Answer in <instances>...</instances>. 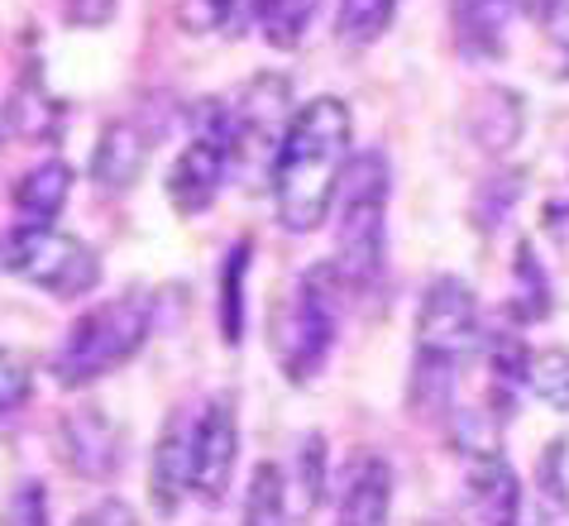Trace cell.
I'll use <instances>...</instances> for the list:
<instances>
[{
	"label": "cell",
	"instance_id": "6da1fadb",
	"mask_svg": "<svg viewBox=\"0 0 569 526\" xmlns=\"http://www.w3.org/2000/svg\"><path fill=\"white\" fill-rule=\"evenodd\" d=\"M355 116L340 96H311L297 110L273 158V211L288 235H311L336 206V191L350 163Z\"/></svg>",
	"mask_w": 569,
	"mask_h": 526
},
{
	"label": "cell",
	"instance_id": "7a4b0ae2",
	"mask_svg": "<svg viewBox=\"0 0 569 526\" xmlns=\"http://www.w3.org/2000/svg\"><path fill=\"white\" fill-rule=\"evenodd\" d=\"M149 326H153V311H149V301L134 292L110 297L101 307L82 311L53 355V378L62 388H87V383L106 378L110 369H120L124 359H134L139 349H144Z\"/></svg>",
	"mask_w": 569,
	"mask_h": 526
},
{
	"label": "cell",
	"instance_id": "3957f363",
	"mask_svg": "<svg viewBox=\"0 0 569 526\" xmlns=\"http://www.w3.org/2000/svg\"><path fill=\"white\" fill-rule=\"evenodd\" d=\"M340 230H336V274L350 287H369L383 268V206H388V158L359 149L340 178Z\"/></svg>",
	"mask_w": 569,
	"mask_h": 526
},
{
	"label": "cell",
	"instance_id": "277c9868",
	"mask_svg": "<svg viewBox=\"0 0 569 526\" xmlns=\"http://www.w3.org/2000/svg\"><path fill=\"white\" fill-rule=\"evenodd\" d=\"M0 268L53 297H87L101 278V259L91 245L53 226H14L0 239Z\"/></svg>",
	"mask_w": 569,
	"mask_h": 526
},
{
	"label": "cell",
	"instance_id": "5b68a950",
	"mask_svg": "<svg viewBox=\"0 0 569 526\" xmlns=\"http://www.w3.org/2000/svg\"><path fill=\"white\" fill-rule=\"evenodd\" d=\"M340 326V274L336 264H316L292 292V316L282 330V369L292 383H307L326 364Z\"/></svg>",
	"mask_w": 569,
	"mask_h": 526
},
{
	"label": "cell",
	"instance_id": "8992f818",
	"mask_svg": "<svg viewBox=\"0 0 569 526\" xmlns=\"http://www.w3.org/2000/svg\"><path fill=\"white\" fill-rule=\"evenodd\" d=\"M479 301H473L469 282L460 278H436L421 297L417 311V359L446 364L455 369L479 349Z\"/></svg>",
	"mask_w": 569,
	"mask_h": 526
},
{
	"label": "cell",
	"instance_id": "52a82bcc",
	"mask_svg": "<svg viewBox=\"0 0 569 526\" xmlns=\"http://www.w3.org/2000/svg\"><path fill=\"white\" fill-rule=\"evenodd\" d=\"M234 455H240V421H234V397L230 393H216L201 417L192 421V465L197 478L192 488L201 493L207 503H220L230 488V474H234Z\"/></svg>",
	"mask_w": 569,
	"mask_h": 526
},
{
	"label": "cell",
	"instance_id": "ba28073f",
	"mask_svg": "<svg viewBox=\"0 0 569 526\" xmlns=\"http://www.w3.org/2000/svg\"><path fill=\"white\" fill-rule=\"evenodd\" d=\"M58 445H62V459H68L72 474L101 484L120 469V430L110 426L97 407H77L58 421Z\"/></svg>",
	"mask_w": 569,
	"mask_h": 526
},
{
	"label": "cell",
	"instance_id": "9c48e42d",
	"mask_svg": "<svg viewBox=\"0 0 569 526\" xmlns=\"http://www.w3.org/2000/svg\"><path fill=\"white\" fill-rule=\"evenodd\" d=\"M192 426H187L182 411H172L158 430V445H153V465H149V498L158 513H178L182 498L192 493Z\"/></svg>",
	"mask_w": 569,
	"mask_h": 526
},
{
	"label": "cell",
	"instance_id": "30bf717a",
	"mask_svg": "<svg viewBox=\"0 0 569 526\" xmlns=\"http://www.w3.org/2000/svg\"><path fill=\"white\" fill-rule=\"evenodd\" d=\"M226 172H230V149H226V143L192 135V143L178 153V163H172V178H168L172 206H178L182 216L207 211V206L216 201L220 182H226Z\"/></svg>",
	"mask_w": 569,
	"mask_h": 526
},
{
	"label": "cell",
	"instance_id": "8fae6325",
	"mask_svg": "<svg viewBox=\"0 0 569 526\" xmlns=\"http://www.w3.org/2000/svg\"><path fill=\"white\" fill-rule=\"evenodd\" d=\"M149 149H153V139H149L144 125L110 120L97 139V149H91V178H97V187H106V191H130L149 163Z\"/></svg>",
	"mask_w": 569,
	"mask_h": 526
},
{
	"label": "cell",
	"instance_id": "7c38bea8",
	"mask_svg": "<svg viewBox=\"0 0 569 526\" xmlns=\"http://www.w3.org/2000/svg\"><path fill=\"white\" fill-rule=\"evenodd\" d=\"M392 513V465L383 455H359L345 474L336 526H388Z\"/></svg>",
	"mask_w": 569,
	"mask_h": 526
},
{
	"label": "cell",
	"instance_id": "4fadbf2b",
	"mask_svg": "<svg viewBox=\"0 0 569 526\" xmlns=\"http://www.w3.org/2000/svg\"><path fill=\"white\" fill-rule=\"evenodd\" d=\"M469 135L483 153H508L527 135V101L512 87H488L469 106Z\"/></svg>",
	"mask_w": 569,
	"mask_h": 526
},
{
	"label": "cell",
	"instance_id": "5bb4252c",
	"mask_svg": "<svg viewBox=\"0 0 569 526\" xmlns=\"http://www.w3.org/2000/svg\"><path fill=\"white\" fill-rule=\"evenodd\" d=\"M469 498L479 507L483 526H517L521 522V484L502 455L469 459Z\"/></svg>",
	"mask_w": 569,
	"mask_h": 526
},
{
	"label": "cell",
	"instance_id": "9a60e30c",
	"mask_svg": "<svg viewBox=\"0 0 569 526\" xmlns=\"http://www.w3.org/2000/svg\"><path fill=\"white\" fill-rule=\"evenodd\" d=\"M517 0H455V43L469 58H498Z\"/></svg>",
	"mask_w": 569,
	"mask_h": 526
},
{
	"label": "cell",
	"instance_id": "2e32d148",
	"mask_svg": "<svg viewBox=\"0 0 569 526\" xmlns=\"http://www.w3.org/2000/svg\"><path fill=\"white\" fill-rule=\"evenodd\" d=\"M68 191H72V168L62 163V158H49V163L29 168L20 178V187H14V211L24 216V226H53Z\"/></svg>",
	"mask_w": 569,
	"mask_h": 526
},
{
	"label": "cell",
	"instance_id": "e0dca14e",
	"mask_svg": "<svg viewBox=\"0 0 569 526\" xmlns=\"http://www.w3.org/2000/svg\"><path fill=\"white\" fill-rule=\"evenodd\" d=\"M240 526H288V478H282L273 459H263V465H254V474H249Z\"/></svg>",
	"mask_w": 569,
	"mask_h": 526
},
{
	"label": "cell",
	"instance_id": "ac0fdd59",
	"mask_svg": "<svg viewBox=\"0 0 569 526\" xmlns=\"http://www.w3.org/2000/svg\"><path fill=\"white\" fill-rule=\"evenodd\" d=\"M244 278H249V239H240L220 264V340H244Z\"/></svg>",
	"mask_w": 569,
	"mask_h": 526
},
{
	"label": "cell",
	"instance_id": "d6986e66",
	"mask_svg": "<svg viewBox=\"0 0 569 526\" xmlns=\"http://www.w3.org/2000/svg\"><path fill=\"white\" fill-rule=\"evenodd\" d=\"M58 125H62V106L39 87V77H34V87H29V77H24V87L14 91V106H10V130H20L24 139L53 143Z\"/></svg>",
	"mask_w": 569,
	"mask_h": 526
},
{
	"label": "cell",
	"instance_id": "ffe728a7",
	"mask_svg": "<svg viewBox=\"0 0 569 526\" xmlns=\"http://www.w3.org/2000/svg\"><path fill=\"white\" fill-rule=\"evenodd\" d=\"M488 364H493V388H498V407L508 411L512 393L527 388V369H531V349L521 345L517 330H498L488 345Z\"/></svg>",
	"mask_w": 569,
	"mask_h": 526
},
{
	"label": "cell",
	"instance_id": "44dd1931",
	"mask_svg": "<svg viewBox=\"0 0 569 526\" xmlns=\"http://www.w3.org/2000/svg\"><path fill=\"white\" fill-rule=\"evenodd\" d=\"M398 14V0H340L336 10V39L345 43H373Z\"/></svg>",
	"mask_w": 569,
	"mask_h": 526
},
{
	"label": "cell",
	"instance_id": "7402d4cb",
	"mask_svg": "<svg viewBox=\"0 0 569 526\" xmlns=\"http://www.w3.org/2000/svg\"><path fill=\"white\" fill-rule=\"evenodd\" d=\"M512 282H517V311L521 321H541L550 311V282H546V268L536 259L531 239L517 245V259H512Z\"/></svg>",
	"mask_w": 569,
	"mask_h": 526
},
{
	"label": "cell",
	"instance_id": "603a6c76",
	"mask_svg": "<svg viewBox=\"0 0 569 526\" xmlns=\"http://www.w3.org/2000/svg\"><path fill=\"white\" fill-rule=\"evenodd\" d=\"M521 178H527L521 168H508V172H493L488 182H479V191H473V226L498 230L521 197Z\"/></svg>",
	"mask_w": 569,
	"mask_h": 526
},
{
	"label": "cell",
	"instance_id": "cb8c5ba5",
	"mask_svg": "<svg viewBox=\"0 0 569 526\" xmlns=\"http://www.w3.org/2000/svg\"><path fill=\"white\" fill-rule=\"evenodd\" d=\"M527 388L546 407L569 411V349H536L531 369H527Z\"/></svg>",
	"mask_w": 569,
	"mask_h": 526
},
{
	"label": "cell",
	"instance_id": "d4e9b609",
	"mask_svg": "<svg viewBox=\"0 0 569 526\" xmlns=\"http://www.w3.org/2000/svg\"><path fill=\"white\" fill-rule=\"evenodd\" d=\"M316 10H321V0H273L259 29H263V39L273 48H297L307 39Z\"/></svg>",
	"mask_w": 569,
	"mask_h": 526
},
{
	"label": "cell",
	"instance_id": "484cf974",
	"mask_svg": "<svg viewBox=\"0 0 569 526\" xmlns=\"http://www.w3.org/2000/svg\"><path fill=\"white\" fill-rule=\"evenodd\" d=\"M326 436L321 430H311V436L297 445V493H302V507L311 513L316 503H321V493H326Z\"/></svg>",
	"mask_w": 569,
	"mask_h": 526
},
{
	"label": "cell",
	"instance_id": "4316f807",
	"mask_svg": "<svg viewBox=\"0 0 569 526\" xmlns=\"http://www.w3.org/2000/svg\"><path fill=\"white\" fill-rule=\"evenodd\" d=\"M29 393H34V369L24 364V355H14V349H0V421L14 417Z\"/></svg>",
	"mask_w": 569,
	"mask_h": 526
},
{
	"label": "cell",
	"instance_id": "83f0119b",
	"mask_svg": "<svg viewBox=\"0 0 569 526\" xmlns=\"http://www.w3.org/2000/svg\"><path fill=\"white\" fill-rule=\"evenodd\" d=\"M6 526H53L49 517V488L39 478H24L6 503Z\"/></svg>",
	"mask_w": 569,
	"mask_h": 526
},
{
	"label": "cell",
	"instance_id": "f1b7e54d",
	"mask_svg": "<svg viewBox=\"0 0 569 526\" xmlns=\"http://www.w3.org/2000/svg\"><path fill=\"white\" fill-rule=\"evenodd\" d=\"M226 14H230V0H182L178 6V20L187 34H216V29H226Z\"/></svg>",
	"mask_w": 569,
	"mask_h": 526
},
{
	"label": "cell",
	"instance_id": "f546056e",
	"mask_svg": "<svg viewBox=\"0 0 569 526\" xmlns=\"http://www.w3.org/2000/svg\"><path fill=\"white\" fill-rule=\"evenodd\" d=\"M120 0H62V14H68L72 29H106L116 20Z\"/></svg>",
	"mask_w": 569,
	"mask_h": 526
},
{
	"label": "cell",
	"instance_id": "4dcf8cb0",
	"mask_svg": "<svg viewBox=\"0 0 569 526\" xmlns=\"http://www.w3.org/2000/svg\"><path fill=\"white\" fill-rule=\"evenodd\" d=\"M72 526H134V513H130V503H120V498H101L97 507H87Z\"/></svg>",
	"mask_w": 569,
	"mask_h": 526
},
{
	"label": "cell",
	"instance_id": "1f68e13d",
	"mask_svg": "<svg viewBox=\"0 0 569 526\" xmlns=\"http://www.w3.org/2000/svg\"><path fill=\"white\" fill-rule=\"evenodd\" d=\"M273 0H230V14H226V34H244L249 24H263V14Z\"/></svg>",
	"mask_w": 569,
	"mask_h": 526
},
{
	"label": "cell",
	"instance_id": "d6a6232c",
	"mask_svg": "<svg viewBox=\"0 0 569 526\" xmlns=\"http://www.w3.org/2000/svg\"><path fill=\"white\" fill-rule=\"evenodd\" d=\"M6 139H10V116L0 110V153H6Z\"/></svg>",
	"mask_w": 569,
	"mask_h": 526
},
{
	"label": "cell",
	"instance_id": "836d02e7",
	"mask_svg": "<svg viewBox=\"0 0 569 526\" xmlns=\"http://www.w3.org/2000/svg\"><path fill=\"white\" fill-rule=\"evenodd\" d=\"M541 6H546V0H536V10H541Z\"/></svg>",
	"mask_w": 569,
	"mask_h": 526
},
{
	"label": "cell",
	"instance_id": "e575fe53",
	"mask_svg": "<svg viewBox=\"0 0 569 526\" xmlns=\"http://www.w3.org/2000/svg\"><path fill=\"white\" fill-rule=\"evenodd\" d=\"M431 526H440V522H431Z\"/></svg>",
	"mask_w": 569,
	"mask_h": 526
}]
</instances>
